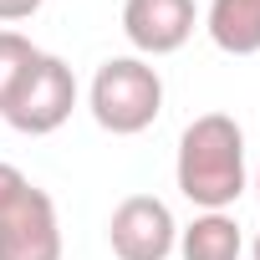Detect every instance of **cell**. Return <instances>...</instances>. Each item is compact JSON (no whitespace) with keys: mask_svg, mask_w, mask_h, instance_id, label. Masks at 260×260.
I'll use <instances>...</instances> for the list:
<instances>
[{"mask_svg":"<svg viewBox=\"0 0 260 260\" xmlns=\"http://www.w3.org/2000/svg\"><path fill=\"white\" fill-rule=\"evenodd\" d=\"M174 179H179V194L194 209H230L250 189L245 127L230 112H199L184 133H179Z\"/></svg>","mask_w":260,"mask_h":260,"instance_id":"cell-1","label":"cell"},{"mask_svg":"<svg viewBox=\"0 0 260 260\" xmlns=\"http://www.w3.org/2000/svg\"><path fill=\"white\" fill-rule=\"evenodd\" d=\"M87 107H92V117H97L102 133L138 138V133H148V127L158 122V112H164V77L143 56H107L92 72Z\"/></svg>","mask_w":260,"mask_h":260,"instance_id":"cell-2","label":"cell"},{"mask_svg":"<svg viewBox=\"0 0 260 260\" xmlns=\"http://www.w3.org/2000/svg\"><path fill=\"white\" fill-rule=\"evenodd\" d=\"M72 107H77V72L61 56L41 51L36 67L11 92V102L0 107V117H6L16 133H26V138H46V133H56V127L72 117Z\"/></svg>","mask_w":260,"mask_h":260,"instance_id":"cell-3","label":"cell"},{"mask_svg":"<svg viewBox=\"0 0 260 260\" xmlns=\"http://www.w3.org/2000/svg\"><path fill=\"white\" fill-rule=\"evenodd\" d=\"M107 245L117 260H169L179 245V219L158 194H127L107 219Z\"/></svg>","mask_w":260,"mask_h":260,"instance_id":"cell-4","label":"cell"},{"mask_svg":"<svg viewBox=\"0 0 260 260\" xmlns=\"http://www.w3.org/2000/svg\"><path fill=\"white\" fill-rule=\"evenodd\" d=\"M0 260H61V219L46 189L26 184L0 209Z\"/></svg>","mask_w":260,"mask_h":260,"instance_id":"cell-5","label":"cell"},{"mask_svg":"<svg viewBox=\"0 0 260 260\" xmlns=\"http://www.w3.org/2000/svg\"><path fill=\"white\" fill-rule=\"evenodd\" d=\"M199 26L194 0H122V36L143 61L148 56H174Z\"/></svg>","mask_w":260,"mask_h":260,"instance_id":"cell-6","label":"cell"},{"mask_svg":"<svg viewBox=\"0 0 260 260\" xmlns=\"http://www.w3.org/2000/svg\"><path fill=\"white\" fill-rule=\"evenodd\" d=\"M174 255L179 260H240L245 255V235H240V224H235L230 209H199L179 230Z\"/></svg>","mask_w":260,"mask_h":260,"instance_id":"cell-7","label":"cell"},{"mask_svg":"<svg viewBox=\"0 0 260 260\" xmlns=\"http://www.w3.org/2000/svg\"><path fill=\"white\" fill-rule=\"evenodd\" d=\"M204 31L224 56H255L260 51V0H209Z\"/></svg>","mask_w":260,"mask_h":260,"instance_id":"cell-8","label":"cell"},{"mask_svg":"<svg viewBox=\"0 0 260 260\" xmlns=\"http://www.w3.org/2000/svg\"><path fill=\"white\" fill-rule=\"evenodd\" d=\"M36 56H41V46H31V36L0 26V107L11 102V92L21 87V77L36 67Z\"/></svg>","mask_w":260,"mask_h":260,"instance_id":"cell-9","label":"cell"},{"mask_svg":"<svg viewBox=\"0 0 260 260\" xmlns=\"http://www.w3.org/2000/svg\"><path fill=\"white\" fill-rule=\"evenodd\" d=\"M26 184H31V179H26L16 164H6V158H0V209H11V204H16V194H21Z\"/></svg>","mask_w":260,"mask_h":260,"instance_id":"cell-10","label":"cell"},{"mask_svg":"<svg viewBox=\"0 0 260 260\" xmlns=\"http://www.w3.org/2000/svg\"><path fill=\"white\" fill-rule=\"evenodd\" d=\"M46 0H0V26H16V21H31Z\"/></svg>","mask_w":260,"mask_h":260,"instance_id":"cell-11","label":"cell"},{"mask_svg":"<svg viewBox=\"0 0 260 260\" xmlns=\"http://www.w3.org/2000/svg\"><path fill=\"white\" fill-rule=\"evenodd\" d=\"M250 255H255V260H260V230H255V240H250Z\"/></svg>","mask_w":260,"mask_h":260,"instance_id":"cell-12","label":"cell"},{"mask_svg":"<svg viewBox=\"0 0 260 260\" xmlns=\"http://www.w3.org/2000/svg\"><path fill=\"white\" fill-rule=\"evenodd\" d=\"M255 194H260V169H255Z\"/></svg>","mask_w":260,"mask_h":260,"instance_id":"cell-13","label":"cell"}]
</instances>
